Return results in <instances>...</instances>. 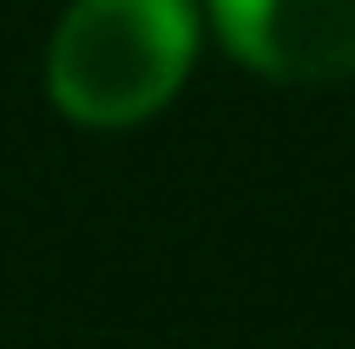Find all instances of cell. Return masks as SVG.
<instances>
[{"instance_id": "1", "label": "cell", "mask_w": 355, "mask_h": 349, "mask_svg": "<svg viewBox=\"0 0 355 349\" xmlns=\"http://www.w3.org/2000/svg\"><path fill=\"white\" fill-rule=\"evenodd\" d=\"M198 60L191 0H73L46 46V92L73 126L125 132L165 112Z\"/></svg>"}, {"instance_id": "2", "label": "cell", "mask_w": 355, "mask_h": 349, "mask_svg": "<svg viewBox=\"0 0 355 349\" xmlns=\"http://www.w3.org/2000/svg\"><path fill=\"white\" fill-rule=\"evenodd\" d=\"M250 73L290 86L355 79V0H204Z\"/></svg>"}]
</instances>
